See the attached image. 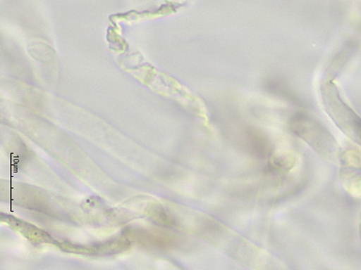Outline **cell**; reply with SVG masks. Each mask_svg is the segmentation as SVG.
<instances>
[{"instance_id": "6da1fadb", "label": "cell", "mask_w": 361, "mask_h": 270, "mask_svg": "<svg viewBox=\"0 0 361 270\" xmlns=\"http://www.w3.org/2000/svg\"><path fill=\"white\" fill-rule=\"evenodd\" d=\"M326 111L343 133L361 146V117L341 99L338 89L322 96Z\"/></svg>"}, {"instance_id": "7a4b0ae2", "label": "cell", "mask_w": 361, "mask_h": 270, "mask_svg": "<svg viewBox=\"0 0 361 270\" xmlns=\"http://www.w3.org/2000/svg\"><path fill=\"white\" fill-rule=\"evenodd\" d=\"M296 131L310 144L320 155L327 157H335L337 153V143L331 135L321 124L308 117H299Z\"/></svg>"}]
</instances>
